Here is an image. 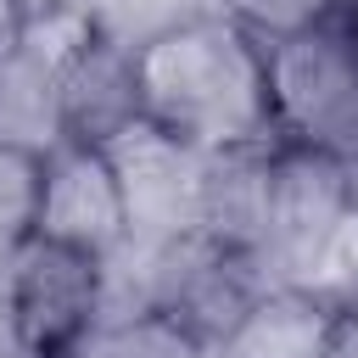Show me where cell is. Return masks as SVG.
<instances>
[{"mask_svg": "<svg viewBox=\"0 0 358 358\" xmlns=\"http://www.w3.org/2000/svg\"><path fill=\"white\" fill-rule=\"evenodd\" d=\"M140 117L190 140L196 151L274 145L268 90H263V39L235 17H196L134 50Z\"/></svg>", "mask_w": 358, "mask_h": 358, "instance_id": "obj_1", "label": "cell"}, {"mask_svg": "<svg viewBox=\"0 0 358 358\" xmlns=\"http://www.w3.org/2000/svg\"><path fill=\"white\" fill-rule=\"evenodd\" d=\"M263 90L274 145L358 162V78L336 22H308L263 39Z\"/></svg>", "mask_w": 358, "mask_h": 358, "instance_id": "obj_2", "label": "cell"}, {"mask_svg": "<svg viewBox=\"0 0 358 358\" xmlns=\"http://www.w3.org/2000/svg\"><path fill=\"white\" fill-rule=\"evenodd\" d=\"M11 330L22 358H78L101 324V263L28 235L6 263Z\"/></svg>", "mask_w": 358, "mask_h": 358, "instance_id": "obj_3", "label": "cell"}, {"mask_svg": "<svg viewBox=\"0 0 358 358\" xmlns=\"http://www.w3.org/2000/svg\"><path fill=\"white\" fill-rule=\"evenodd\" d=\"M117 196H123V218L134 241H179L196 235V196H201V168L207 151H196L190 140L157 129L151 117L129 123L117 140L101 145Z\"/></svg>", "mask_w": 358, "mask_h": 358, "instance_id": "obj_4", "label": "cell"}, {"mask_svg": "<svg viewBox=\"0 0 358 358\" xmlns=\"http://www.w3.org/2000/svg\"><path fill=\"white\" fill-rule=\"evenodd\" d=\"M347 162L274 145V185H268V229L257 246V274L263 285H291L308 252L324 241V229L347 213Z\"/></svg>", "mask_w": 358, "mask_h": 358, "instance_id": "obj_5", "label": "cell"}, {"mask_svg": "<svg viewBox=\"0 0 358 358\" xmlns=\"http://www.w3.org/2000/svg\"><path fill=\"white\" fill-rule=\"evenodd\" d=\"M34 235L84 257H106L129 241L123 196L95 145H56L39 157V201H34Z\"/></svg>", "mask_w": 358, "mask_h": 358, "instance_id": "obj_6", "label": "cell"}, {"mask_svg": "<svg viewBox=\"0 0 358 358\" xmlns=\"http://www.w3.org/2000/svg\"><path fill=\"white\" fill-rule=\"evenodd\" d=\"M268 185H274V145H229L207 151L201 196H196V235L224 252L257 257L268 229Z\"/></svg>", "mask_w": 358, "mask_h": 358, "instance_id": "obj_7", "label": "cell"}, {"mask_svg": "<svg viewBox=\"0 0 358 358\" xmlns=\"http://www.w3.org/2000/svg\"><path fill=\"white\" fill-rule=\"evenodd\" d=\"M56 101H62V140L67 145H106L117 140L129 123H140V78H134V50L95 39L62 78H56Z\"/></svg>", "mask_w": 358, "mask_h": 358, "instance_id": "obj_8", "label": "cell"}, {"mask_svg": "<svg viewBox=\"0 0 358 358\" xmlns=\"http://www.w3.org/2000/svg\"><path fill=\"white\" fill-rule=\"evenodd\" d=\"M341 313L319 308L291 285H263L252 308L218 341V358H319Z\"/></svg>", "mask_w": 358, "mask_h": 358, "instance_id": "obj_9", "label": "cell"}, {"mask_svg": "<svg viewBox=\"0 0 358 358\" xmlns=\"http://www.w3.org/2000/svg\"><path fill=\"white\" fill-rule=\"evenodd\" d=\"M56 145H62L56 73L39 67L34 56H22V50L0 56V151L50 157Z\"/></svg>", "mask_w": 358, "mask_h": 358, "instance_id": "obj_10", "label": "cell"}, {"mask_svg": "<svg viewBox=\"0 0 358 358\" xmlns=\"http://www.w3.org/2000/svg\"><path fill=\"white\" fill-rule=\"evenodd\" d=\"M291 291L313 296V302L330 308V313H352V302H358V207H352V201H347V213L324 229V241L308 252V263L296 268Z\"/></svg>", "mask_w": 358, "mask_h": 358, "instance_id": "obj_11", "label": "cell"}, {"mask_svg": "<svg viewBox=\"0 0 358 358\" xmlns=\"http://www.w3.org/2000/svg\"><path fill=\"white\" fill-rule=\"evenodd\" d=\"M101 34H95V17H90V6L84 0H45V6H34L28 11V28H22V56H34L39 67H50L56 78L95 45Z\"/></svg>", "mask_w": 358, "mask_h": 358, "instance_id": "obj_12", "label": "cell"}, {"mask_svg": "<svg viewBox=\"0 0 358 358\" xmlns=\"http://www.w3.org/2000/svg\"><path fill=\"white\" fill-rule=\"evenodd\" d=\"M34 201H39V157L0 151V268L34 235Z\"/></svg>", "mask_w": 358, "mask_h": 358, "instance_id": "obj_13", "label": "cell"}, {"mask_svg": "<svg viewBox=\"0 0 358 358\" xmlns=\"http://www.w3.org/2000/svg\"><path fill=\"white\" fill-rule=\"evenodd\" d=\"M28 11H34V0H0V56H11V50L22 45Z\"/></svg>", "mask_w": 358, "mask_h": 358, "instance_id": "obj_14", "label": "cell"}, {"mask_svg": "<svg viewBox=\"0 0 358 358\" xmlns=\"http://www.w3.org/2000/svg\"><path fill=\"white\" fill-rule=\"evenodd\" d=\"M319 358H358V313H341Z\"/></svg>", "mask_w": 358, "mask_h": 358, "instance_id": "obj_15", "label": "cell"}, {"mask_svg": "<svg viewBox=\"0 0 358 358\" xmlns=\"http://www.w3.org/2000/svg\"><path fill=\"white\" fill-rule=\"evenodd\" d=\"M11 352H17V330H11V291H6V268H0V358H11Z\"/></svg>", "mask_w": 358, "mask_h": 358, "instance_id": "obj_16", "label": "cell"}, {"mask_svg": "<svg viewBox=\"0 0 358 358\" xmlns=\"http://www.w3.org/2000/svg\"><path fill=\"white\" fill-rule=\"evenodd\" d=\"M330 22H336L341 50H347V67H352V78H358V17H330Z\"/></svg>", "mask_w": 358, "mask_h": 358, "instance_id": "obj_17", "label": "cell"}, {"mask_svg": "<svg viewBox=\"0 0 358 358\" xmlns=\"http://www.w3.org/2000/svg\"><path fill=\"white\" fill-rule=\"evenodd\" d=\"M330 17H358V0H319V22Z\"/></svg>", "mask_w": 358, "mask_h": 358, "instance_id": "obj_18", "label": "cell"}, {"mask_svg": "<svg viewBox=\"0 0 358 358\" xmlns=\"http://www.w3.org/2000/svg\"><path fill=\"white\" fill-rule=\"evenodd\" d=\"M352 313H358V302H352Z\"/></svg>", "mask_w": 358, "mask_h": 358, "instance_id": "obj_19", "label": "cell"}, {"mask_svg": "<svg viewBox=\"0 0 358 358\" xmlns=\"http://www.w3.org/2000/svg\"><path fill=\"white\" fill-rule=\"evenodd\" d=\"M11 358H17V352H11Z\"/></svg>", "mask_w": 358, "mask_h": 358, "instance_id": "obj_20", "label": "cell"}]
</instances>
